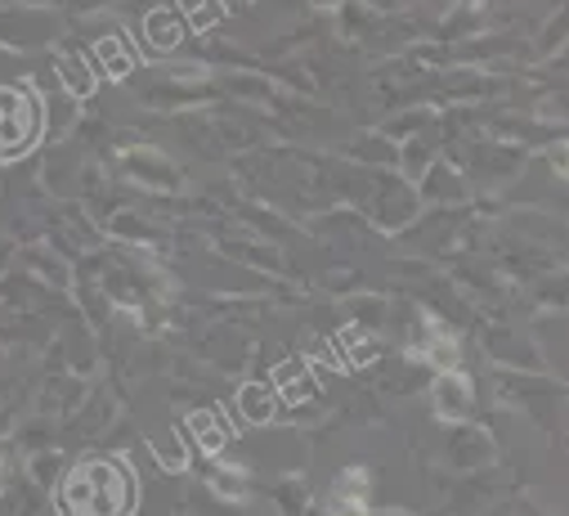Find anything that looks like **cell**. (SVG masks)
I'll list each match as a JSON object with an SVG mask.
<instances>
[{
	"label": "cell",
	"instance_id": "6da1fadb",
	"mask_svg": "<svg viewBox=\"0 0 569 516\" xmlns=\"http://www.w3.org/2000/svg\"><path fill=\"white\" fill-rule=\"evenodd\" d=\"M63 503H68V516H126L130 480L112 463H90L68 480Z\"/></svg>",
	"mask_w": 569,
	"mask_h": 516
},
{
	"label": "cell",
	"instance_id": "7a4b0ae2",
	"mask_svg": "<svg viewBox=\"0 0 569 516\" xmlns=\"http://www.w3.org/2000/svg\"><path fill=\"white\" fill-rule=\"evenodd\" d=\"M269 409H273V396L264 391V386H247L242 391V414L247 418H269Z\"/></svg>",
	"mask_w": 569,
	"mask_h": 516
}]
</instances>
